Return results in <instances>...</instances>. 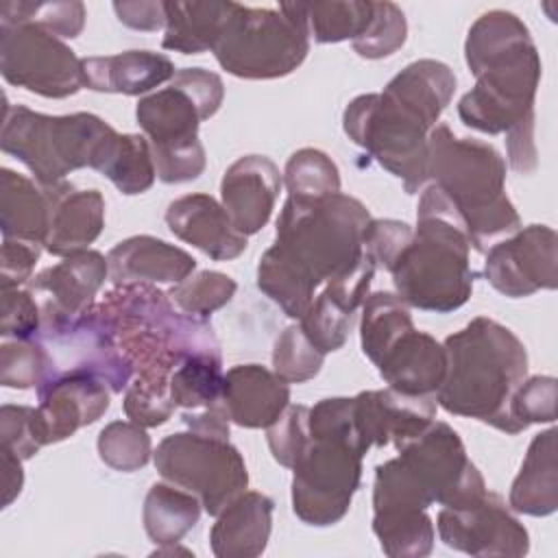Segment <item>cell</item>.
Instances as JSON below:
<instances>
[{
  "instance_id": "obj_30",
  "label": "cell",
  "mask_w": 558,
  "mask_h": 558,
  "mask_svg": "<svg viewBox=\"0 0 558 558\" xmlns=\"http://www.w3.org/2000/svg\"><path fill=\"white\" fill-rule=\"evenodd\" d=\"M458 78L453 70L436 59H418L388 81L384 94L405 105L432 129L453 98Z\"/></svg>"
},
{
  "instance_id": "obj_43",
  "label": "cell",
  "mask_w": 558,
  "mask_h": 558,
  "mask_svg": "<svg viewBox=\"0 0 558 558\" xmlns=\"http://www.w3.org/2000/svg\"><path fill=\"white\" fill-rule=\"evenodd\" d=\"M52 371V357L37 338L11 340L0 347V384L4 388H37Z\"/></svg>"
},
{
  "instance_id": "obj_45",
  "label": "cell",
  "mask_w": 558,
  "mask_h": 558,
  "mask_svg": "<svg viewBox=\"0 0 558 558\" xmlns=\"http://www.w3.org/2000/svg\"><path fill=\"white\" fill-rule=\"evenodd\" d=\"M408 39V22L403 11L392 2H373V15L366 31L351 41L353 50L364 59H384L395 54Z\"/></svg>"
},
{
  "instance_id": "obj_32",
  "label": "cell",
  "mask_w": 558,
  "mask_h": 558,
  "mask_svg": "<svg viewBox=\"0 0 558 558\" xmlns=\"http://www.w3.org/2000/svg\"><path fill=\"white\" fill-rule=\"evenodd\" d=\"M166 28L161 46L183 54L214 50L233 2H163Z\"/></svg>"
},
{
  "instance_id": "obj_24",
  "label": "cell",
  "mask_w": 558,
  "mask_h": 558,
  "mask_svg": "<svg viewBox=\"0 0 558 558\" xmlns=\"http://www.w3.org/2000/svg\"><path fill=\"white\" fill-rule=\"evenodd\" d=\"M222 401L231 423L266 429L290 405V384L262 364H238L225 373Z\"/></svg>"
},
{
  "instance_id": "obj_33",
  "label": "cell",
  "mask_w": 558,
  "mask_h": 558,
  "mask_svg": "<svg viewBox=\"0 0 558 558\" xmlns=\"http://www.w3.org/2000/svg\"><path fill=\"white\" fill-rule=\"evenodd\" d=\"M203 504L196 495L170 484L157 482L148 488L142 523L155 545L181 543V538L198 523Z\"/></svg>"
},
{
  "instance_id": "obj_15",
  "label": "cell",
  "mask_w": 558,
  "mask_h": 558,
  "mask_svg": "<svg viewBox=\"0 0 558 558\" xmlns=\"http://www.w3.org/2000/svg\"><path fill=\"white\" fill-rule=\"evenodd\" d=\"M436 530L447 547L477 558H521L530 551L525 525L488 488L462 506L440 508Z\"/></svg>"
},
{
  "instance_id": "obj_3",
  "label": "cell",
  "mask_w": 558,
  "mask_h": 558,
  "mask_svg": "<svg viewBox=\"0 0 558 558\" xmlns=\"http://www.w3.org/2000/svg\"><path fill=\"white\" fill-rule=\"evenodd\" d=\"M464 59L475 76V85L458 102L464 126L488 135L534 126L541 57L527 26L514 13H482L469 28Z\"/></svg>"
},
{
  "instance_id": "obj_41",
  "label": "cell",
  "mask_w": 558,
  "mask_h": 558,
  "mask_svg": "<svg viewBox=\"0 0 558 558\" xmlns=\"http://www.w3.org/2000/svg\"><path fill=\"white\" fill-rule=\"evenodd\" d=\"M100 460L120 473L144 469L153 458V442L146 427L133 421L107 423L96 440Z\"/></svg>"
},
{
  "instance_id": "obj_40",
  "label": "cell",
  "mask_w": 558,
  "mask_h": 558,
  "mask_svg": "<svg viewBox=\"0 0 558 558\" xmlns=\"http://www.w3.org/2000/svg\"><path fill=\"white\" fill-rule=\"evenodd\" d=\"M0 22H31L44 31L74 39L85 26V4L70 2H31V0H4L0 4Z\"/></svg>"
},
{
  "instance_id": "obj_38",
  "label": "cell",
  "mask_w": 558,
  "mask_h": 558,
  "mask_svg": "<svg viewBox=\"0 0 558 558\" xmlns=\"http://www.w3.org/2000/svg\"><path fill=\"white\" fill-rule=\"evenodd\" d=\"M373 532L390 558H423L434 549V521L427 510L410 514H373Z\"/></svg>"
},
{
  "instance_id": "obj_10",
  "label": "cell",
  "mask_w": 558,
  "mask_h": 558,
  "mask_svg": "<svg viewBox=\"0 0 558 558\" xmlns=\"http://www.w3.org/2000/svg\"><path fill=\"white\" fill-rule=\"evenodd\" d=\"M310 26L301 2L279 9H233L214 46L222 70L246 81H270L292 74L310 52Z\"/></svg>"
},
{
  "instance_id": "obj_1",
  "label": "cell",
  "mask_w": 558,
  "mask_h": 558,
  "mask_svg": "<svg viewBox=\"0 0 558 558\" xmlns=\"http://www.w3.org/2000/svg\"><path fill=\"white\" fill-rule=\"evenodd\" d=\"M89 310L133 366L122 405L126 418L146 429L163 425L177 408L170 397L174 368L192 355H220L207 318L174 312L168 292L153 283L116 286Z\"/></svg>"
},
{
  "instance_id": "obj_39",
  "label": "cell",
  "mask_w": 558,
  "mask_h": 558,
  "mask_svg": "<svg viewBox=\"0 0 558 558\" xmlns=\"http://www.w3.org/2000/svg\"><path fill=\"white\" fill-rule=\"evenodd\" d=\"M283 185L294 198H325L340 192V170L327 153L301 148L286 161Z\"/></svg>"
},
{
  "instance_id": "obj_48",
  "label": "cell",
  "mask_w": 558,
  "mask_h": 558,
  "mask_svg": "<svg viewBox=\"0 0 558 558\" xmlns=\"http://www.w3.org/2000/svg\"><path fill=\"white\" fill-rule=\"evenodd\" d=\"M266 440L272 458L281 466L292 469L310 442V408L301 403L288 405L283 414L266 427Z\"/></svg>"
},
{
  "instance_id": "obj_53",
  "label": "cell",
  "mask_w": 558,
  "mask_h": 558,
  "mask_svg": "<svg viewBox=\"0 0 558 558\" xmlns=\"http://www.w3.org/2000/svg\"><path fill=\"white\" fill-rule=\"evenodd\" d=\"M181 421L187 425V429L205 434V436H216V438H227L229 440V412L225 403L203 408V410H183Z\"/></svg>"
},
{
  "instance_id": "obj_23",
  "label": "cell",
  "mask_w": 558,
  "mask_h": 558,
  "mask_svg": "<svg viewBox=\"0 0 558 558\" xmlns=\"http://www.w3.org/2000/svg\"><path fill=\"white\" fill-rule=\"evenodd\" d=\"M168 229L183 242L196 246L216 262H229L246 251L242 235L222 203L209 194H187L174 198L166 209Z\"/></svg>"
},
{
  "instance_id": "obj_37",
  "label": "cell",
  "mask_w": 558,
  "mask_h": 558,
  "mask_svg": "<svg viewBox=\"0 0 558 558\" xmlns=\"http://www.w3.org/2000/svg\"><path fill=\"white\" fill-rule=\"evenodd\" d=\"M307 17L310 35L318 44L355 41L368 26L373 15L371 0H331V2H301Z\"/></svg>"
},
{
  "instance_id": "obj_54",
  "label": "cell",
  "mask_w": 558,
  "mask_h": 558,
  "mask_svg": "<svg viewBox=\"0 0 558 558\" xmlns=\"http://www.w3.org/2000/svg\"><path fill=\"white\" fill-rule=\"evenodd\" d=\"M0 460H2V469H4V495H2V508L11 506L13 499H17V495L22 493L24 486V471H22V462L15 453H11L9 449L0 447Z\"/></svg>"
},
{
  "instance_id": "obj_4",
  "label": "cell",
  "mask_w": 558,
  "mask_h": 558,
  "mask_svg": "<svg viewBox=\"0 0 558 558\" xmlns=\"http://www.w3.org/2000/svg\"><path fill=\"white\" fill-rule=\"evenodd\" d=\"M447 373L436 403L449 414L482 421L499 432L519 434L510 401L527 377L525 344L501 323L477 316L442 342Z\"/></svg>"
},
{
  "instance_id": "obj_19",
  "label": "cell",
  "mask_w": 558,
  "mask_h": 558,
  "mask_svg": "<svg viewBox=\"0 0 558 558\" xmlns=\"http://www.w3.org/2000/svg\"><path fill=\"white\" fill-rule=\"evenodd\" d=\"M375 270V262L364 253L355 270L320 286V292H316L310 307L299 318L305 336L325 355L344 347L355 325V312L368 296Z\"/></svg>"
},
{
  "instance_id": "obj_8",
  "label": "cell",
  "mask_w": 558,
  "mask_h": 558,
  "mask_svg": "<svg viewBox=\"0 0 558 558\" xmlns=\"http://www.w3.org/2000/svg\"><path fill=\"white\" fill-rule=\"evenodd\" d=\"M427 183H434L460 214L475 251L499 235L521 229V218L506 194V161L495 146L473 137H456L447 124L429 133Z\"/></svg>"
},
{
  "instance_id": "obj_14",
  "label": "cell",
  "mask_w": 558,
  "mask_h": 558,
  "mask_svg": "<svg viewBox=\"0 0 558 558\" xmlns=\"http://www.w3.org/2000/svg\"><path fill=\"white\" fill-rule=\"evenodd\" d=\"M0 72L7 83L44 98H68L83 87L74 50L31 22H0Z\"/></svg>"
},
{
  "instance_id": "obj_16",
  "label": "cell",
  "mask_w": 558,
  "mask_h": 558,
  "mask_svg": "<svg viewBox=\"0 0 558 558\" xmlns=\"http://www.w3.org/2000/svg\"><path fill=\"white\" fill-rule=\"evenodd\" d=\"M558 235L547 225H530L495 242L484 262L486 281L510 299L558 286Z\"/></svg>"
},
{
  "instance_id": "obj_50",
  "label": "cell",
  "mask_w": 558,
  "mask_h": 558,
  "mask_svg": "<svg viewBox=\"0 0 558 558\" xmlns=\"http://www.w3.org/2000/svg\"><path fill=\"white\" fill-rule=\"evenodd\" d=\"M414 229L403 220L371 218L364 231V253L375 262L377 268L390 270L401 251L410 244Z\"/></svg>"
},
{
  "instance_id": "obj_28",
  "label": "cell",
  "mask_w": 558,
  "mask_h": 558,
  "mask_svg": "<svg viewBox=\"0 0 558 558\" xmlns=\"http://www.w3.org/2000/svg\"><path fill=\"white\" fill-rule=\"evenodd\" d=\"M275 501L259 490H244L220 514L209 530L216 558L262 556L272 532Z\"/></svg>"
},
{
  "instance_id": "obj_11",
  "label": "cell",
  "mask_w": 558,
  "mask_h": 558,
  "mask_svg": "<svg viewBox=\"0 0 558 558\" xmlns=\"http://www.w3.org/2000/svg\"><path fill=\"white\" fill-rule=\"evenodd\" d=\"M342 129L355 146L397 177L408 194L427 185L432 126L405 105L384 92L355 96L342 113Z\"/></svg>"
},
{
  "instance_id": "obj_12",
  "label": "cell",
  "mask_w": 558,
  "mask_h": 558,
  "mask_svg": "<svg viewBox=\"0 0 558 558\" xmlns=\"http://www.w3.org/2000/svg\"><path fill=\"white\" fill-rule=\"evenodd\" d=\"M153 462L166 482L196 495L211 517L220 514L248 486L246 462L227 438L192 429L177 432L157 445Z\"/></svg>"
},
{
  "instance_id": "obj_44",
  "label": "cell",
  "mask_w": 558,
  "mask_h": 558,
  "mask_svg": "<svg viewBox=\"0 0 558 558\" xmlns=\"http://www.w3.org/2000/svg\"><path fill=\"white\" fill-rule=\"evenodd\" d=\"M325 364V353L312 344L301 325L286 327L272 347V371L288 384L314 379Z\"/></svg>"
},
{
  "instance_id": "obj_51",
  "label": "cell",
  "mask_w": 558,
  "mask_h": 558,
  "mask_svg": "<svg viewBox=\"0 0 558 558\" xmlns=\"http://www.w3.org/2000/svg\"><path fill=\"white\" fill-rule=\"evenodd\" d=\"M41 244L24 240H4L0 255V288H20L33 279V268L39 262Z\"/></svg>"
},
{
  "instance_id": "obj_6",
  "label": "cell",
  "mask_w": 558,
  "mask_h": 558,
  "mask_svg": "<svg viewBox=\"0 0 558 558\" xmlns=\"http://www.w3.org/2000/svg\"><path fill=\"white\" fill-rule=\"evenodd\" d=\"M397 451V458L375 469L373 514H410L434 504L462 506L486 490L462 438L442 421H434Z\"/></svg>"
},
{
  "instance_id": "obj_35",
  "label": "cell",
  "mask_w": 558,
  "mask_h": 558,
  "mask_svg": "<svg viewBox=\"0 0 558 558\" xmlns=\"http://www.w3.org/2000/svg\"><path fill=\"white\" fill-rule=\"evenodd\" d=\"M225 371L222 355H192L170 377V397L177 408L203 410L222 401Z\"/></svg>"
},
{
  "instance_id": "obj_49",
  "label": "cell",
  "mask_w": 558,
  "mask_h": 558,
  "mask_svg": "<svg viewBox=\"0 0 558 558\" xmlns=\"http://www.w3.org/2000/svg\"><path fill=\"white\" fill-rule=\"evenodd\" d=\"M0 336L13 340H31L41 329V310L31 290L0 288Z\"/></svg>"
},
{
  "instance_id": "obj_36",
  "label": "cell",
  "mask_w": 558,
  "mask_h": 558,
  "mask_svg": "<svg viewBox=\"0 0 558 558\" xmlns=\"http://www.w3.org/2000/svg\"><path fill=\"white\" fill-rule=\"evenodd\" d=\"M100 174H105L118 192L126 196L150 190L157 179V170L148 140L135 133H118Z\"/></svg>"
},
{
  "instance_id": "obj_25",
  "label": "cell",
  "mask_w": 558,
  "mask_h": 558,
  "mask_svg": "<svg viewBox=\"0 0 558 558\" xmlns=\"http://www.w3.org/2000/svg\"><path fill=\"white\" fill-rule=\"evenodd\" d=\"M109 279L124 283H181L196 270V259L159 238L133 235L118 242L109 253Z\"/></svg>"
},
{
  "instance_id": "obj_21",
  "label": "cell",
  "mask_w": 558,
  "mask_h": 558,
  "mask_svg": "<svg viewBox=\"0 0 558 558\" xmlns=\"http://www.w3.org/2000/svg\"><path fill=\"white\" fill-rule=\"evenodd\" d=\"M283 174L266 155H244L233 161L220 181L222 207L242 235H255L272 216Z\"/></svg>"
},
{
  "instance_id": "obj_26",
  "label": "cell",
  "mask_w": 558,
  "mask_h": 558,
  "mask_svg": "<svg viewBox=\"0 0 558 558\" xmlns=\"http://www.w3.org/2000/svg\"><path fill=\"white\" fill-rule=\"evenodd\" d=\"M388 388L414 397H434L447 373L445 347L425 331H405L375 364Z\"/></svg>"
},
{
  "instance_id": "obj_22",
  "label": "cell",
  "mask_w": 558,
  "mask_h": 558,
  "mask_svg": "<svg viewBox=\"0 0 558 558\" xmlns=\"http://www.w3.org/2000/svg\"><path fill=\"white\" fill-rule=\"evenodd\" d=\"M50 205V225L44 248L57 257L87 251L105 229V198L98 190H76L61 181L41 185Z\"/></svg>"
},
{
  "instance_id": "obj_47",
  "label": "cell",
  "mask_w": 558,
  "mask_h": 558,
  "mask_svg": "<svg viewBox=\"0 0 558 558\" xmlns=\"http://www.w3.org/2000/svg\"><path fill=\"white\" fill-rule=\"evenodd\" d=\"M556 399H558L556 377L551 375L525 377L514 390L510 401V416L517 425V432H523L534 423H554Z\"/></svg>"
},
{
  "instance_id": "obj_29",
  "label": "cell",
  "mask_w": 558,
  "mask_h": 558,
  "mask_svg": "<svg viewBox=\"0 0 558 558\" xmlns=\"http://www.w3.org/2000/svg\"><path fill=\"white\" fill-rule=\"evenodd\" d=\"M556 427L536 434L510 486L508 506L517 514L549 517L558 508Z\"/></svg>"
},
{
  "instance_id": "obj_9",
  "label": "cell",
  "mask_w": 558,
  "mask_h": 558,
  "mask_svg": "<svg viewBox=\"0 0 558 558\" xmlns=\"http://www.w3.org/2000/svg\"><path fill=\"white\" fill-rule=\"evenodd\" d=\"M118 131L94 113L46 116L4 100L0 146L20 159L39 185H54L81 168L98 170Z\"/></svg>"
},
{
  "instance_id": "obj_46",
  "label": "cell",
  "mask_w": 558,
  "mask_h": 558,
  "mask_svg": "<svg viewBox=\"0 0 558 558\" xmlns=\"http://www.w3.org/2000/svg\"><path fill=\"white\" fill-rule=\"evenodd\" d=\"M48 445L46 427L37 408L4 403L0 410V447L20 460L33 458Z\"/></svg>"
},
{
  "instance_id": "obj_2",
  "label": "cell",
  "mask_w": 558,
  "mask_h": 558,
  "mask_svg": "<svg viewBox=\"0 0 558 558\" xmlns=\"http://www.w3.org/2000/svg\"><path fill=\"white\" fill-rule=\"evenodd\" d=\"M368 222L366 205L342 192L325 198L288 196L275 244L259 257L257 288L299 320L320 286L360 266Z\"/></svg>"
},
{
  "instance_id": "obj_52",
  "label": "cell",
  "mask_w": 558,
  "mask_h": 558,
  "mask_svg": "<svg viewBox=\"0 0 558 558\" xmlns=\"http://www.w3.org/2000/svg\"><path fill=\"white\" fill-rule=\"evenodd\" d=\"M118 20L133 31H159L166 28V7L159 0L140 2H113Z\"/></svg>"
},
{
  "instance_id": "obj_42",
  "label": "cell",
  "mask_w": 558,
  "mask_h": 558,
  "mask_svg": "<svg viewBox=\"0 0 558 558\" xmlns=\"http://www.w3.org/2000/svg\"><path fill=\"white\" fill-rule=\"evenodd\" d=\"M238 290V283L218 270H198L192 272L181 283H174L168 290L170 301L190 316L207 318L211 312L225 307Z\"/></svg>"
},
{
  "instance_id": "obj_17",
  "label": "cell",
  "mask_w": 558,
  "mask_h": 558,
  "mask_svg": "<svg viewBox=\"0 0 558 558\" xmlns=\"http://www.w3.org/2000/svg\"><path fill=\"white\" fill-rule=\"evenodd\" d=\"M107 279V257L87 248L37 272L26 283V290H31L39 303L41 325H59L87 312Z\"/></svg>"
},
{
  "instance_id": "obj_13",
  "label": "cell",
  "mask_w": 558,
  "mask_h": 558,
  "mask_svg": "<svg viewBox=\"0 0 558 558\" xmlns=\"http://www.w3.org/2000/svg\"><path fill=\"white\" fill-rule=\"evenodd\" d=\"M135 118L150 144L159 181L187 183L203 174L207 157L198 124L209 116L185 85L172 78L168 87L142 96Z\"/></svg>"
},
{
  "instance_id": "obj_18",
  "label": "cell",
  "mask_w": 558,
  "mask_h": 558,
  "mask_svg": "<svg viewBox=\"0 0 558 558\" xmlns=\"http://www.w3.org/2000/svg\"><path fill=\"white\" fill-rule=\"evenodd\" d=\"M436 397L403 395L392 388L364 390L353 397V421L364 449H397L421 436L436 418Z\"/></svg>"
},
{
  "instance_id": "obj_31",
  "label": "cell",
  "mask_w": 558,
  "mask_h": 558,
  "mask_svg": "<svg viewBox=\"0 0 558 558\" xmlns=\"http://www.w3.org/2000/svg\"><path fill=\"white\" fill-rule=\"evenodd\" d=\"M50 225V205L44 187L31 179L2 168L0 170V231L4 240L46 242Z\"/></svg>"
},
{
  "instance_id": "obj_20",
  "label": "cell",
  "mask_w": 558,
  "mask_h": 558,
  "mask_svg": "<svg viewBox=\"0 0 558 558\" xmlns=\"http://www.w3.org/2000/svg\"><path fill=\"white\" fill-rule=\"evenodd\" d=\"M111 388L89 373H52L37 386V410L46 427L48 445L74 436L96 423L109 410Z\"/></svg>"
},
{
  "instance_id": "obj_34",
  "label": "cell",
  "mask_w": 558,
  "mask_h": 558,
  "mask_svg": "<svg viewBox=\"0 0 558 558\" xmlns=\"http://www.w3.org/2000/svg\"><path fill=\"white\" fill-rule=\"evenodd\" d=\"M414 329L410 307L392 292H373L362 303L360 342L362 353L377 364L379 357L405 333Z\"/></svg>"
},
{
  "instance_id": "obj_7",
  "label": "cell",
  "mask_w": 558,
  "mask_h": 558,
  "mask_svg": "<svg viewBox=\"0 0 558 558\" xmlns=\"http://www.w3.org/2000/svg\"><path fill=\"white\" fill-rule=\"evenodd\" d=\"M366 453L353 421V397L314 403L310 442L292 466V512L314 527L342 521L360 488Z\"/></svg>"
},
{
  "instance_id": "obj_5",
  "label": "cell",
  "mask_w": 558,
  "mask_h": 558,
  "mask_svg": "<svg viewBox=\"0 0 558 558\" xmlns=\"http://www.w3.org/2000/svg\"><path fill=\"white\" fill-rule=\"evenodd\" d=\"M469 253L471 242L460 214L434 183H427L412 240L388 270L397 296L423 312L449 314L462 307L477 277Z\"/></svg>"
},
{
  "instance_id": "obj_27",
  "label": "cell",
  "mask_w": 558,
  "mask_h": 558,
  "mask_svg": "<svg viewBox=\"0 0 558 558\" xmlns=\"http://www.w3.org/2000/svg\"><path fill=\"white\" fill-rule=\"evenodd\" d=\"M174 72V63L153 50H126L120 54L81 59L83 87L102 94L148 96L155 87L170 83Z\"/></svg>"
}]
</instances>
